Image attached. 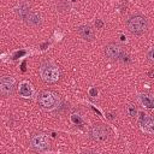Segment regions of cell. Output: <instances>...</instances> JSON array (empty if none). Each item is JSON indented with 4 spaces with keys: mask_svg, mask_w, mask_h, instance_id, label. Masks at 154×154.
I'll list each match as a JSON object with an SVG mask.
<instances>
[{
    "mask_svg": "<svg viewBox=\"0 0 154 154\" xmlns=\"http://www.w3.org/2000/svg\"><path fill=\"white\" fill-rule=\"evenodd\" d=\"M126 26H128V29H129V31L131 34H134V35H142L147 30L148 23H147L146 17H143L141 14H135V16H131L128 19Z\"/></svg>",
    "mask_w": 154,
    "mask_h": 154,
    "instance_id": "cell-1",
    "label": "cell"
},
{
    "mask_svg": "<svg viewBox=\"0 0 154 154\" xmlns=\"http://www.w3.org/2000/svg\"><path fill=\"white\" fill-rule=\"evenodd\" d=\"M40 75H41V78L45 81V82H48V83H54L59 79L60 77V71L59 69L54 65V64H51V63H46L43 64L41 67H40Z\"/></svg>",
    "mask_w": 154,
    "mask_h": 154,
    "instance_id": "cell-2",
    "label": "cell"
},
{
    "mask_svg": "<svg viewBox=\"0 0 154 154\" xmlns=\"http://www.w3.org/2000/svg\"><path fill=\"white\" fill-rule=\"evenodd\" d=\"M37 101L40 103V106L45 109H53L59 105V96L53 93V91H42L40 93Z\"/></svg>",
    "mask_w": 154,
    "mask_h": 154,
    "instance_id": "cell-3",
    "label": "cell"
},
{
    "mask_svg": "<svg viewBox=\"0 0 154 154\" xmlns=\"http://www.w3.org/2000/svg\"><path fill=\"white\" fill-rule=\"evenodd\" d=\"M88 134H89V137L96 142H102L108 137V131L101 124H94L93 126H90Z\"/></svg>",
    "mask_w": 154,
    "mask_h": 154,
    "instance_id": "cell-4",
    "label": "cell"
},
{
    "mask_svg": "<svg viewBox=\"0 0 154 154\" xmlns=\"http://www.w3.org/2000/svg\"><path fill=\"white\" fill-rule=\"evenodd\" d=\"M14 85H16V81L12 76H4L1 77L0 79V91L4 96H7L10 95L13 89H14Z\"/></svg>",
    "mask_w": 154,
    "mask_h": 154,
    "instance_id": "cell-5",
    "label": "cell"
},
{
    "mask_svg": "<svg viewBox=\"0 0 154 154\" xmlns=\"http://www.w3.org/2000/svg\"><path fill=\"white\" fill-rule=\"evenodd\" d=\"M105 54H106L107 58H109V59H112V60H118V59L125 57L123 49H122L118 45H116V43H109V45H107L106 48H105Z\"/></svg>",
    "mask_w": 154,
    "mask_h": 154,
    "instance_id": "cell-6",
    "label": "cell"
},
{
    "mask_svg": "<svg viewBox=\"0 0 154 154\" xmlns=\"http://www.w3.org/2000/svg\"><path fill=\"white\" fill-rule=\"evenodd\" d=\"M138 122L146 132L154 134V117H152L147 113H140Z\"/></svg>",
    "mask_w": 154,
    "mask_h": 154,
    "instance_id": "cell-7",
    "label": "cell"
},
{
    "mask_svg": "<svg viewBox=\"0 0 154 154\" xmlns=\"http://www.w3.org/2000/svg\"><path fill=\"white\" fill-rule=\"evenodd\" d=\"M31 146L37 149V150H43L46 149L48 146H49V141H48V137L43 134H37V135H34L31 137Z\"/></svg>",
    "mask_w": 154,
    "mask_h": 154,
    "instance_id": "cell-8",
    "label": "cell"
},
{
    "mask_svg": "<svg viewBox=\"0 0 154 154\" xmlns=\"http://www.w3.org/2000/svg\"><path fill=\"white\" fill-rule=\"evenodd\" d=\"M77 32H78V35H79L83 40H85V41H91V40L94 38V36H95L94 30H93V28H91L90 25H81V26L77 29Z\"/></svg>",
    "mask_w": 154,
    "mask_h": 154,
    "instance_id": "cell-9",
    "label": "cell"
},
{
    "mask_svg": "<svg viewBox=\"0 0 154 154\" xmlns=\"http://www.w3.org/2000/svg\"><path fill=\"white\" fill-rule=\"evenodd\" d=\"M18 91H19V95L23 97H31L34 95V89H32L31 84L29 82H25V81L19 84Z\"/></svg>",
    "mask_w": 154,
    "mask_h": 154,
    "instance_id": "cell-10",
    "label": "cell"
},
{
    "mask_svg": "<svg viewBox=\"0 0 154 154\" xmlns=\"http://www.w3.org/2000/svg\"><path fill=\"white\" fill-rule=\"evenodd\" d=\"M138 99H140L141 103H142L144 107H147V108H149V109H154V97H153L152 95L143 93V94H140Z\"/></svg>",
    "mask_w": 154,
    "mask_h": 154,
    "instance_id": "cell-11",
    "label": "cell"
},
{
    "mask_svg": "<svg viewBox=\"0 0 154 154\" xmlns=\"http://www.w3.org/2000/svg\"><path fill=\"white\" fill-rule=\"evenodd\" d=\"M25 20H26L28 24H31V25H37L41 22L40 20V16L37 13H34V12H30Z\"/></svg>",
    "mask_w": 154,
    "mask_h": 154,
    "instance_id": "cell-12",
    "label": "cell"
},
{
    "mask_svg": "<svg viewBox=\"0 0 154 154\" xmlns=\"http://www.w3.org/2000/svg\"><path fill=\"white\" fill-rule=\"evenodd\" d=\"M17 12H18V14L23 18V19H26V17L29 16V13H30V11H29V7L25 5V4H22V5H19L18 6V10H17Z\"/></svg>",
    "mask_w": 154,
    "mask_h": 154,
    "instance_id": "cell-13",
    "label": "cell"
},
{
    "mask_svg": "<svg viewBox=\"0 0 154 154\" xmlns=\"http://www.w3.org/2000/svg\"><path fill=\"white\" fill-rule=\"evenodd\" d=\"M125 112H126V114L130 117V118H137V108H136V106L135 105H128L126 107H125Z\"/></svg>",
    "mask_w": 154,
    "mask_h": 154,
    "instance_id": "cell-14",
    "label": "cell"
},
{
    "mask_svg": "<svg viewBox=\"0 0 154 154\" xmlns=\"http://www.w3.org/2000/svg\"><path fill=\"white\" fill-rule=\"evenodd\" d=\"M89 95H90L91 97H95V96L97 95V89H96V88H94V87H93V88H90V89H89Z\"/></svg>",
    "mask_w": 154,
    "mask_h": 154,
    "instance_id": "cell-15",
    "label": "cell"
},
{
    "mask_svg": "<svg viewBox=\"0 0 154 154\" xmlns=\"http://www.w3.org/2000/svg\"><path fill=\"white\" fill-rule=\"evenodd\" d=\"M147 55H148V58H149L152 61H154V48H152V49L148 52V54H147Z\"/></svg>",
    "mask_w": 154,
    "mask_h": 154,
    "instance_id": "cell-16",
    "label": "cell"
},
{
    "mask_svg": "<svg viewBox=\"0 0 154 154\" xmlns=\"http://www.w3.org/2000/svg\"><path fill=\"white\" fill-rule=\"evenodd\" d=\"M95 24H96V26H97V28H101V26H102V25H103V23H102V22H101V20H100V19H97V20H96V23H95Z\"/></svg>",
    "mask_w": 154,
    "mask_h": 154,
    "instance_id": "cell-17",
    "label": "cell"
}]
</instances>
